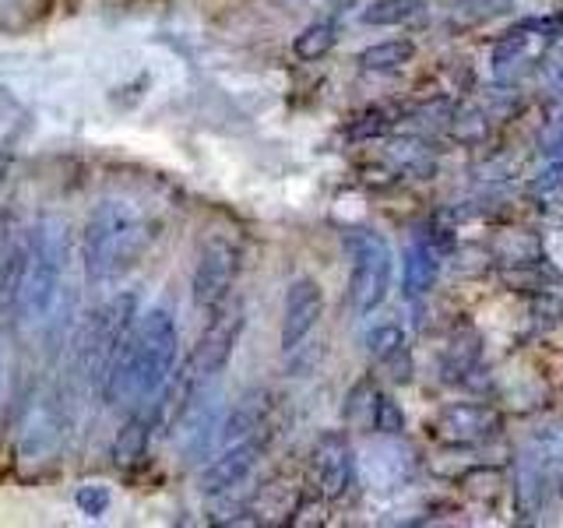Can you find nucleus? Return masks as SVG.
Segmentation results:
<instances>
[{
	"label": "nucleus",
	"instance_id": "nucleus-1",
	"mask_svg": "<svg viewBox=\"0 0 563 528\" xmlns=\"http://www.w3.org/2000/svg\"><path fill=\"white\" fill-rule=\"evenodd\" d=\"M176 349H180V331H176L173 314L152 307L137 314L131 334L123 339L102 381V398L110 405H141L163 387L176 366Z\"/></svg>",
	"mask_w": 563,
	"mask_h": 528
},
{
	"label": "nucleus",
	"instance_id": "nucleus-2",
	"mask_svg": "<svg viewBox=\"0 0 563 528\" xmlns=\"http://www.w3.org/2000/svg\"><path fill=\"white\" fill-rule=\"evenodd\" d=\"M67 254H70V233L64 219L46 216L29 229L25 268L22 278H18V293L11 304L25 324H43L53 314V307H57L67 275Z\"/></svg>",
	"mask_w": 563,
	"mask_h": 528
},
{
	"label": "nucleus",
	"instance_id": "nucleus-3",
	"mask_svg": "<svg viewBox=\"0 0 563 528\" xmlns=\"http://www.w3.org/2000/svg\"><path fill=\"white\" fill-rule=\"evenodd\" d=\"M148 246V226L128 201H102L85 222V272L92 282L120 278Z\"/></svg>",
	"mask_w": 563,
	"mask_h": 528
},
{
	"label": "nucleus",
	"instance_id": "nucleus-4",
	"mask_svg": "<svg viewBox=\"0 0 563 528\" xmlns=\"http://www.w3.org/2000/svg\"><path fill=\"white\" fill-rule=\"evenodd\" d=\"M134 321H137V296L134 293H120L92 310V317L85 321V331L78 339V370L88 381H96L102 387L106 370H110L123 339L131 334Z\"/></svg>",
	"mask_w": 563,
	"mask_h": 528
},
{
	"label": "nucleus",
	"instance_id": "nucleus-5",
	"mask_svg": "<svg viewBox=\"0 0 563 528\" xmlns=\"http://www.w3.org/2000/svg\"><path fill=\"white\" fill-rule=\"evenodd\" d=\"M349 251H352V275H349V304L360 317L374 314L387 289H391V251L380 233L369 229H356L349 233Z\"/></svg>",
	"mask_w": 563,
	"mask_h": 528
},
{
	"label": "nucleus",
	"instance_id": "nucleus-6",
	"mask_svg": "<svg viewBox=\"0 0 563 528\" xmlns=\"http://www.w3.org/2000/svg\"><path fill=\"white\" fill-rule=\"evenodd\" d=\"M236 275H240V246L225 237H211L201 246L198 264H194V275H190L194 307L205 314H216L219 307H225Z\"/></svg>",
	"mask_w": 563,
	"mask_h": 528
},
{
	"label": "nucleus",
	"instance_id": "nucleus-7",
	"mask_svg": "<svg viewBox=\"0 0 563 528\" xmlns=\"http://www.w3.org/2000/svg\"><path fill=\"white\" fill-rule=\"evenodd\" d=\"M360 475L374 493H395L416 475V451L398 440V433H380L363 448Z\"/></svg>",
	"mask_w": 563,
	"mask_h": 528
},
{
	"label": "nucleus",
	"instance_id": "nucleus-8",
	"mask_svg": "<svg viewBox=\"0 0 563 528\" xmlns=\"http://www.w3.org/2000/svg\"><path fill=\"white\" fill-rule=\"evenodd\" d=\"M243 304H233V307H219L216 317L208 321L205 334L198 349H194V356L187 360L190 374L198 377V384H208L216 381L222 374V366L229 363V356H233V349L240 342V331H243Z\"/></svg>",
	"mask_w": 563,
	"mask_h": 528
},
{
	"label": "nucleus",
	"instance_id": "nucleus-9",
	"mask_svg": "<svg viewBox=\"0 0 563 528\" xmlns=\"http://www.w3.org/2000/svg\"><path fill=\"white\" fill-rule=\"evenodd\" d=\"M310 472H313V486L324 501L345 497V490L352 486V475H356V454H352L349 437L331 430L317 440L310 454Z\"/></svg>",
	"mask_w": 563,
	"mask_h": 528
},
{
	"label": "nucleus",
	"instance_id": "nucleus-10",
	"mask_svg": "<svg viewBox=\"0 0 563 528\" xmlns=\"http://www.w3.org/2000/svg\"><path fill=\"white\" fill-rule=\"evenodd\" d=\"M504 427V419L497 409H489V405H479V402H454V405H444V409L437 413L433 419V430H437V440H444V444H483V440L497 437Z\"/></svg>",
	"mask_w": 563,
	"mask_h": 528
},
{
	"label": "nucleus",
	"instance_id": "nucleus-11",
	"mask_svg": "<svg viewBox=\"0 0 563 528\" xmlns=\"http://www.w3.org/2000/svg\"><path fill=\"white\" fill-rule=\"evenodd\" d=\"M261 451H264L261 433L243 437V440H233V444H225V448L201 469V475H198V490L208 493V497H219V493L236 490V486L246 480V475L254 472Z\"/></svg>",
	"mask_w": 563,
	"mask_h": 528
},
{
	"label": "nucleus",
	"instance_id": "nucleus-12",
	"mask_svg": "<svg viewBox=\"0 0 563 528\" xmlns=\"http://www.w3.org/2000/svg\"><path fill=\"white\" fill-rule=\"evenodd\" d=\"M324 314V293L313 278H296L286 289V304H282V349L292 352L303 345L307 334L317 328Z\"/></svg>",
	"mask_w": 563,
	"mask_h": 528
},
{
	"label": "nucleus",
	"instance_id": "nucleus-13",
	"mask_svg": "<svg viewBox=\"0 0 563 528\" xmlns=\"http://www.w3.org/2000/svg\"><path fill=\"white\" fill-rule=\"evenodd\" d=\"M553 43H556V35L550 22H525L518 29H510L497 43V50H493V70H497L500 78H510L518 67L542 61L545 50Z\"/></svg>",
	"mask_w": 563,
	"mask_h": 528
},
{
	"label": "nucleus",
	"instance_id": "nucleus-14",
	"mask_svg": "<svg viewBox=\"0 0 563 528\" xmlns=\"http://www.w3.org/2000/svg\"><path fill=\"white\" fill-rule=\"evenodd\" d=\"M158 409H155V402H141L134 405V413L128 416V422L120 427L117 440H113V462L120 469H134L145 462V454H148V444H152V433L158 427Z\"/></svg>",
	"mask_w": 563,
	"mask_h": 528
},
{
	"label": "nucleus",
	"instance_id": "nucleus-15",
	"mask_svg": "<svg viewBox=\"0 0 563 528\" xmlns=\"http://www.w3.org/2000/svg\"><path fill=\"white\" fill-rule=\"evenodd\" d=\"M437 272H440V261L427 240L416 237L405 243V293L427 296L437 286Z\"/></svg>",
	"mask_w": 563,
	"mask_h": 528
},
{
	"label": "nucleus",
	"instance_id": "nucleus-16",
	"mask_svg": "<svg viewBox=\"0 0 563 528\" xmlns=\"http://www.w3.org/2000/svg\"><path fill=\"white\" fill-rule=\"evenodd\" d=\"M264 416H268V402L264 395H246L233 413L222 419L219 427V444H233V440H243V437H254L264 430Z\"/></svg>",
	"mask_w": 563,
	"mask_h": 528
},
{
	"label": "nucleus",
	"instance_id": "nucleus-17",
	"mask_svg": "<svg viewBox=\"0 0 563 528\" xmlns=\"http://www.w3.org/2000/svg\"><path fill=\"white\" fill-rule=\"evenodd\" d=\"M416 57V43L412 40H387L377 46H366L360 53V67L363 70H398Z\"/></svg>",
	"mask_w": 563,
	"mask_h": 528
},
{
	"label": "nucleus",
	"instance_id": "nucleus-18",
	"mask_svg": "<svg viewBox=\"0 0 563 528\" xmlns=\"http://www.w3.org/2000/svg\"><path fill=\"white\" fill-rule=\"evenodd\" d=\"M387 155H391V163L405 173V176H430L433 173V155L430 148L422 145V141H409V138H401V141H391L387 145Z\"/></svg>",
	"mask_w": 563,
	"mask_h": 528
},
{
	"label": "nucleus",
	"instance_id": "nucleus-19",
	"mask_svg": "<svg viewBox=\"0 0 563 528\" xmlns=\"http://www.w3.org/2000/svg\"><path fill=\"white\" fill-rule=\"evenodd\" d=\"M334 43H339V32H334V25L313 22V25H307L303 32L296 35L292 50H296L299 61H321V57H328V53L334 50Z\"/></svg>",
	"mask_w": 563,
	"mask_h": 528
},
{
	"label": "nucleus",
	"instance_id": "nucleus-20",
	"mask_svg": "<svg viewBox=\"0 0 563 528\" xmlns=\"http://www.w3.org/2000/svg\"><path fill=\"white\" fill-rule=\"evenodd\" d=\"M416 11H419V0H374V4L363 8L360 22L363 25H374V29L401 25V22H409Z\"/></svg>",
	"mask_w": 563,
	"mask_h": 528
},
{
	"label": "nucleus",
	"instance_id": "nucleus-21",
	"mask_svg": "<svg viewBox=\"0 0 563 528\" xmlns=\"http://www.w3.org/2000/svg\"><path fill=\"white\" fill-rule=\"evenodd\" d=\"M510 8H515V0H454L451 11L462 25H479L497 14H507Z\"/></svg>",
	"mask_w": 563,
	"mask_h": 528
},
{
	"label": "nucleus",
	"instance_id": "nucleus-22",
	"mask_svg": "<svg viewBox=\"0 0 563 528\" xmlns=\"http://www.w3.org/2000/svg\"><path fill=\"white\" fill-rule=\"evenodd\" d=\"M369 430H377V433H401L405 430V416H401L398 402L391 395H374V402H369Z\"/></svg>",
	"mask_w": 563,
	"mask_h": 528
},
{
	"label": "nucleus",
	"instance_id": "nucleus-23",
	"mask_svg": "<svg viewBox=\"0 0 563 528\" xmlns=\"http://www.w3.org/2000/svg\"><path fill=\"white\" fill-rule=\"evenodd\" d=\"M405 345V331L398 321H387V324H377L374 331L366 334V349H369V356H377V360H391L395 352H401Z\"/></svg>",
	"mask_w": 563,
	"mask_h": 528
},
{
	"label": "nucleus",
	"instance_id": "nucleus-24",
	"mask_svg": "<svg viewBox=\"0 0 563 528\" xmlns=\"http://www.w3.org/2000/svg\"><path fill=\"white\" fill-rule=\"evenodd\" d=\"M110 490H106V486H92V483H88V486H81L78 493H75V504L81 507V515H88V518H99V515H106V510H110Z\"/></svg>",
	"mask_w": 563,
	"mask_h": 528
},
{
	"label": "nucleus",
	"instance_id": "nucleus-25",
	"mask_svg": "<svg viewBox=\"0 0 563 528\" xmlns=\"http://www.w3.org/2000/svg\"><path fill=\"white\" fill-rule=\"evenodd\" d=\"M539 148H542L545 158H550V163H563V117H556L550 128L542 131Z\"/></svg>",
	"mask_w": 563,
	"mask_h": 528
},
{
	"label": "nucleus",
	"instance_id": "nucleus-26",
	"mask_svg": "<svg viewBox=\"0 0 563 528\" xmlns=\"http://www.w3.org/2000/svg\"><path fill=\"white\" fill-rule=\"evenodd\" d=\"M539 194H556L563 190V163H550L539 176H536V184H532Z\"/></svg>",
	"mask_w": 563,
	"mask_h": 528
}]
</instances>
